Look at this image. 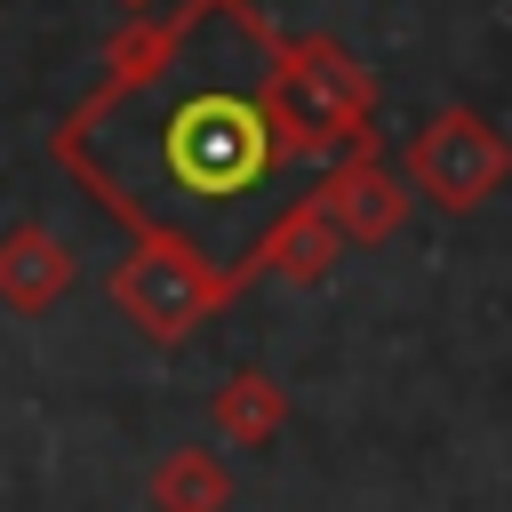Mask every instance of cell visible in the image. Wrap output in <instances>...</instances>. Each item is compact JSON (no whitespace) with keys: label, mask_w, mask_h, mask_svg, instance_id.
I'll return each instance as SVG.
<instances>
[{"label":"cell","mask_w":512,"mask_h":512,"mask_svg":"<svg viewBox=\"0 0 512 512\" xmlns=\"http://www.w3.org/2000/svg\"><path fill=\"white\" fill-rule=\"evenodd\" d=\"M152 160H160V184L176 200H200V208H224L240 192H256L280 160V136H272V112L264 96H240V88H192L160 112L152 128Z\"/></svg>","instance_id":"6da1fadb"},{"label":"cell","mask_w":512,"mask_h":512,"mask_svg":"<svg viewBox=\"0 0 512 512\" xmlns=\"http://www.w3.org/2000/svg\"><path fill=\"white\" fill-rule=\"evenodd\" d=\"M256 96H264V112H272L280 160L352 152V144H368V120H376V80H368V64H360L344 40H328V32L272 40Z\"/></svg>","instance_id":"7a4b0ae2"},{"label":"cell","mask_w":512,"mask_h":512,"mask_svg":"<svg viewBox=\"0 0 512 512\" xmlns=\"http://www.w3.org/2000/svg\"><path fill=\"white\" fill-rule=\"evenodd\" d=\"M240 264H216L200 240L184 232H136V256L112 272V304L152 336V344H176L192 336L208 312H224L240 296Z\"/></svg>","instance_id":"3957f363"},{"label":"cell","mask_w":512,"mask_h":512,"mask_svg":"<svg viewBox=\"0 0 512 512\" xmlns=\"http://www.w3.org/2000/svg\"><path fill=\"white\" fill-rule=\"evenodd\" d=\"M400 176H408L432 208L464 216V208H480V200H496V192L512 184V136H504L488 112H472V104H440V112L400 144Z\"/></svg>","instance_id":"277c9868"},{"label":"cell","mask_w":512,"mask_h":512,"mask_svg":"<svg viewBox=\"0 0 512 512\" xmlns=\"http://www.w3.org/2000/svg\"><path fill=\"white\" fill-rule=\"evenodd\" d=\"M408 176H392L384 160H376V136L368 144H352L320 184H312V200L336 216V232L352 240V248H376V240H392L400 224H408Z\"/></svg>","instance_id":"5b68a950"},{"label":"cell","mask_w":512,"mask_h":512,"mask_svg":"<svg viewBox=\"0 0 512 512\" xmlns=\"http://www.w3.org/2000/svg\"><path fill=\"white\" fill-rule=\"evenodd\" d=\"M344 256V232H336V216L304 192V200H288L272 224H264V240L248 248V280L256 272H272V280H296V288H312V280H328V264Z\"/></svg>","instance_id":"8992f818"},{"label":"cell","mask_w":512,"mask_h":512,"mask_svg":"<svg viewBox=\"0 0 512 512\" xmlns=\"http://www.w3.org/2000/svg\"><path fill=\"white\" fill-rule=\"evenodd\" d=\"M64 288H72V248L56 232H40V224L0 232V296L16 312H48Z\"/></svg>","instance_id":"52a82bcc"},{"label":"cell","mask_w":512,"mask_h":512,"mask_svg":"<svg viewBox=\"0 0 512 512\" xmlns=\"http://www.w3.org/2000/svg\"><path fill=\"white\" fill-rule=\"evenodd\" d=\"M280 424H288V392H280L264 368L224 376V392H216V432H224L232 448H264Z\"/></svg>","instance_id":"ba28073f"},{"label":"cell","mask_w":512,"mask_h":512,"mask_svg":"<svg viewBox=\"0 0 512 512\" xmlns=\"http://www.w3.org/2000/svg\"><path fill=\"white\" fill-rule=\"evenodd\" d=\"M152 504H160V512H224V504H232V472H224L208 448H176V456L152 472Z\"/></svg>","instance_id":"9c48e42d"},{"label":"cell","mask_w":512,"mask_h":512,"mask_svg":"<svg viewBox=\"0 0 512 512\" xmlns=\"http://www.w3.org/2000/svg\"><path fill=\"white\" fill-rule=\"evenodd\" d=\"M112 8H120V16H152L160 0H112Z\"/></svg>","instance_id":"30bf717a"}]
</instances>
